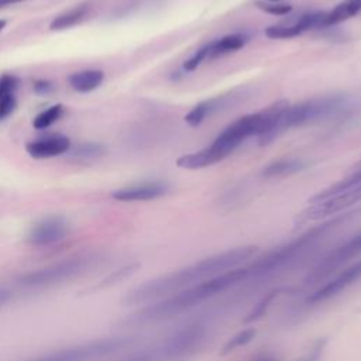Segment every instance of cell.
<instances>
[{"label":"cell","mask_w":361,"mask_h":361,"mask_svg":"<svg viewBox=\"0 0 361 361\" xmlns=\"http://www.w3.org/2000/svg\"><path fill=\"white\" fill-rule=\"evenodd\" d=\"M257 255V245H240L207 255L189 265L180 267L175 271L162 274L137 285L126 293L123 303L147 305L168 298L228 269L244 265Z\"/></svg>","instance_id":"obj_1"},{"label":"cell","mask_w":361,"mask_h":361,"mask_svg":"<svg viewBox=\"0 0 361 361\" xmlns=\"http://www.w3.org/2000/svg\"><path fill=\"white\" fill-rule=\"evenodd\" d=\"M250 261L237 268L228 269L210 279L186 288L168 298L142 305L138 310L124 317L120 324L123 327H145L171 320L180 316L206 302H210L228 290H235L245 285L250 279Z\"/></svg>","instance_id":"obj_2"},{"label":"cell","mask_w":361,"mask_h":361,"mask_svg":"<svg viewBox=\"0 0 361 361\" xmlns=\"http://www.w3.org/2000/svg\"><path fill=\"white\" fill-rule=\"evenodd\" d=\"M289 103L286 100H278L259 111L243 116L228 124L214 141L196 152L185 154L178 158L176 165L183 169H202L228 157L244 140L257 135L258 138L272 130L281 113Z\"/></svg>","instance_id":"obj_3"},{"label":"cell","mask_w":361,"mask_h":361,"mask_svg":"<svg viewBox=\"0 0 361 361\" xmlns=\"http://www.w3.org/2000/svg\"><path fill=\"white\" fill-rule=\"evenodd\" d=\"M345 106H347V99L341 94L320 96V97H313V99L300 102L293 106L288 104L286 109L278 117L272 130L265 135L259 137L258 140L261 144L271 142L274 138H276L283 131L292 127L303 126L316 120H323V118L336 116Z\"/></svg>","instance_id":"obj_4"},{"label":"cell","mask_w":361,"mask_h":361,"mask_svg":"<svg viewBox=\"0 0 361 361\" xmlns=\"http://www.w3.org/2000/svg\"><path fill=\"white\" fill-rule=\"evenodd\" d=\"M137 343L138 337L135 336L104 337L45 353L27 361H97L113 354L130 350L137 345Z\"/></svg>","instance_id":"obj_5"},{"label":"cell","mask_w":361,"mask_h":361,"mask_svg":"<svg viewBox=\"0 0 361 361\" xmlns=\"http://www.w3.org/2000/svg\"><path fill=\"white\" fill-rule=\"evenodd\" d=\"M358 281H361V258L343 267L330 278H327L323 283H320L312 292L303 296L300 300L293 302L292 307L283 316L285 322L288 323V320L290 319L298 320L299 317H302L303 313L309 312L314 306L329 302L330 299L343 293Z\"/></svg>","instance_id":"obj_6"},{"label":"cell","mask_w":361,"mask_h":361,"mask_svg":"<svg viewBox=\"0 0 361 361\" xmlns=\"http://www.w3.org/2000/svg\"><path fill=\"white\" fill-rule=\"evenodd\" d=\"M99 258L94 255H79L30 271L20 276L18 285L27 289H41L75 279L96 268Z\"/></svg>","instance_id":"obj_7"},{"label":"cell","mask_w":361,"mask_h":361,"mask_svg":"<svg viewBox=\"0 0 361 361\" xmlns=\"http://www.w3.org/2000/svg\"><path fill=\"white\" fill-rule=\"evenodd\" d=\"M361 255V231L345 240L344 243L334 247L326 255H323L307 272L303 279V285L310 288L319 286L333 274H336L343 267L348 265L353 259Z\"/></svg>","instance_id":"obj_8"},{"label":"cell","mask_w":361,"mask_h":361,"mask_svg":"<svg viewBox=\"0 0 361 361\" xmlns=\"http://www.w3.org/2000/svg\"><path fill=\"white\" fill-rule=\"evenodd\" d=\"M358 202H361V183L322 197L312 196L309 199V206L298 214L296 223L303 224L313 220H324L347 210Z\"/></svg>","instance_id":"obj_9"},{"label":"cell","mask_w":361,"mask_h":361,"mask_svg":"<svg viewBox=\"0 0 361 361\" xmlns=\"http://www.w3.org/2000/svg\"><path fill=\"white\" fill-rule=\"evenodd\" d=\"M69 234V223L62 216H47L32 224L27 234V241L31 245L42 247L55 244Z\"/></svg>","instance_id":"obj_10"},{"label":"cell","mask_w":361,"mask_h":361,"mask_svg":"<svg viewBox=\"0 0 361 361\" xmlns=\"http://www.w3.org/2000/svg\"><path fill=\"white\" fill-rule=\"evenodd\" d=\"M326 11H312L300 16L295 23L292 24H283V25H271L265 28V35L268 38L274 39H282V38H292L298 37L306 31L314 30V28H323Z\"/></svg>","instance_id":"obj_11"},{"label":"cell","mask_w":361,"mask_h":361,"mask_svg":"<svg viewBox=\"0 0 361 361\" xmlns=\"http://www.w3.org/2000/svg\"><path fill=\"white\" fill-rule=\"evenodd\" d=\"M169 192V185L161 180L141 182L120 188L111 193V197L118 202H148L165 196Z\"/></svg>","instance_id":"obj_12"},{"label":"cell","mask_w":361,"mask_h":361,"mask_svg":"<svg viewBox=\"0 0 361 361\" xmlns=\"http://www.w3.org/2000/svg\"><path fill=\"white\" fill-rule=\"evenodd\" d=\"M71 148V140L61 134L47 135L38 140H34L25 145V149L30 157L35 159H45L62 155Z\"/></svg>","instance_id":"obj_13"},{"label":"cell","mask_w":361,"mask_h":361,"mask_svg":"<svg viewBox=\"0 0 361 361\" xmlns=\"http://www.w3.org/2000/svg\"><path fill=\"white\" fill-rule=\"evenodd\" d=\"M238 94H221V96H216L207 100H203L200 103H197L186 116H185V121L190 126V127H197L200 126L209 116H212L213 113L221 110L223 107L228 106L230 103H233L234 99H237Z\"/></svg>","instance_id":"obj_14"},{"label":"cell","mask_w":361,"mask_h":361,"mask_svg":"<svg viewBox=\"0 0 361 361\" xmlns=\"http://www.w3.org/2000/svg\"><path fill=\"white\" fill-rule=\"evenodd\" d=\"M248 42V37L244 32H233L227 34L219 39H214L209 44H206V54L207 59H213L234 51L241 49Z\"/></svg>","instance_id":"obj_15"},{"label":"cell","mask_w":361,"mask_h":361,"mask_svg":"<svg viewBox=\"0 0 361 361\" xmlns=\"http://www.w3.org/2000/svg\"><path fill=\"white\" fill-rule=\"evenodd\" d=\"M103 79H104V73L103 71H99V69H86V71L73 72L68 78L71 87L80 93L94 90L102 85Z\"/></svg>","instance_id":"obj_16"},{"label":"cell","mask_w":361,"mask_h":361,"mask_svg":"<svg viewBox=\"0 0 361 361\" xmlns=\"http://www.w3.org/2000/svg\"><path fill=\"white\" fill-rule=\"evenodd\" d=\"M360 10H361V0H343L333 10L326 11L323 28L337 25V24L354 17L355 14H358Z\"/></svg>","instance_id":"obj_17"},{"label":"cell","mask_w":361,"mask_h":361,"mask_svg":"<svg viewBox=\"0 0 361 361\" xmlns=\"http://www.w3.org/2000/svg\"><path fill=\"white\" fill-rule=\"evenodd\" d=\"M290 289L289 288H275L269 292H267L252 307L251 310L245 314V317L243 319V323L248 324V323H254V322H258L259 319H262L268 310L272 307V305L275 303V300L283 295V293H288Z\"/></svg>","instance_id":"obj_18"},{"label":"cell","mask_w":361,"mask_h":361,"mask_svg":"<svg viewBox=\"0 0 361 361\" xmlns=\"http://www.w3.org/2000/svg\"><path fill=\"white\" fill-rule=\"evenodd\" d=\"M87 11H89V7H87L86 4L73 7V8H71L69 11H65V13L56 16V17L51 21L49 30H52V31H61V30L71 28V27L76 25L78 23H80V21L86 17Z\"/></svg>","instance_id":"obj_19"},{"label":"cell","mask_w":361,"mask_h":361,"mask_svg":"<svg viewBox=\"0 0 361 361\" xmlns=\"http://www.w3.org/2000/svg\"><path fill=\"white\" fill-rule=\"evenodd\" d=\"M117 361H168L161 341H155L142 348L134 350Z\"/></svg>","instance_id":"obj_20"},{"label":"cell","mask_w":361,"mask_h":361,"mask_svg":"<svg viewBox=\"0 0 361 361\" xmlns=\"http://www.w3.org/2000/svg\"><path fill=\"white\" fill-rule=\"evenodd\" d=\"M138 268H140L138 262H131V264L123 265V267L117 268L116 271L110 272L109 275H106L103 279H100L93 288L89 289V292H94V290H100V289H106L113 285H117V283L123 282L124 279L130 278L133 274H135L138 271Z\"/></svg>","instance_id":"obj_21"},{"label":"cell","mask_w":361,"mask_h":361,"mask_svg":"<svg viewBox=\"0 0 361 361\" xmlns=\"http://www.w3.org/2000/svg\"><path fill=\"white\" fill-rule=\"evenodd\" d=\"M306 162L299 161V159H281L271 162L268 166L264 168L262 173L268 178L272 176H286V175H293L303 168H306Z\"/></svg>","instance_id":"obj_22"},{"label":"cell","mask_w":361,"mask_h":361,"mask_svg":"<svg viewBox=\"0 0 361 361\" xmlns=\"http://www.w3.org/2000/svg\"><path fill=\"white\" fill-rule=\"evenodd\" d=\"M257 334V330L254 327H247V329H243L240 331H237L235 334H233L221 347L220 350V354L221 355H227V354H231L233 351L247 345L248 343H251L254 340Z\"/></svg>","instance_id":"obj_23"},{"label":"cell","mask_w":361,"mask_h":361,"mask_svg":"<svg viewBox=\"0 0 361 361\" xmlns=\"http://www.w3.org/2000/svg\"><path fill=\"white\" fill-rule=\"evenodd\" d=\"M360 183H361V161L357 162L351 168L350 173L345 178L336 182L334 185H330L327 189L319 192L317 195H314V197H322V196H326V195H330V193H334V192H338V190H344L347 188H351V186L360 185Z\"/></svg>","instance_id":"obj_24"},{"label":"cell","mask_w":361,"mask_h":361,"mask_svg":"<svg viewBox=\"0 0 361 361\" xmlns=\"http://www.w3.org/2000/svg\"><path fill=\"white\" fill-rule=\"evenodd\" d=\"M63 113V106L62 104H54L51 107H48L47 110L41 111L32 121L34 128L37 130H44L48 128L49 126H52L56 120H59V117Z\"/></svg>","instance_id":"obj_25"},{"label":"cell","mask_w":361,"mask_h":361,"mask_svg":"<svg viewBox=\"0 0 361 361\" xmlns=\"http://www.w3.org/2000/svg\"><path fill=\"white\" fill-rule=\"evenodd\" d=\"M327 337H319L316 338L306 350L302 355H299L298 358H295L293 361H322L326 348H327Z\"/></svg>","instance_id":"obj_26"},{"label":"cell","mask_w":361,"mask_h":361,"mask_svg":"<svg viewBox=\"0 0 361 361\" xmlns=\"http://www.w3.org/2000/svg\"><path fill=\"white\" fill-rule=\"evenodd\" d=\"M102 152H103L102 145H99L96 142H85L75 148L73 155H76L79 158H93V157H99Z\"/></svg>","instance_id":"obj_27"},{"label":"cell","mask_w":361,"mask_h":361,"mask_svg":"<svg viewBox=\"0 0 361 361\" xmlns=\"http://www.w3.org/2000/svg\"><path fill=\"white\" fill-rule=\"evenodd\" d=\"M257 6H258L261 10L267 11V13H269V14H275V16H285V14L290 13V10H292V6H289V4L272 3V1H269V3L258 1Z\"/></svg>","instance_id":"obj_28"},{"label":"cell","mask_w":361,"mask_h":361,"mask_svg":"<svg viewBox=\"0 0 361 361\" xmlns=\"http://www.w3.org/2000/svg\"><path fill=\"white\" fill-rule=\"evenodd\" d=\"M18 79L14 75H3L0 76V99L7 94H13L17 89Z\"/></svg>","instance_id":"obj_29"},{"label":"cell","mask_w":361,"mask_h":361,"mask_svg":"<svg viewBox=\"0 0 361 361\" xmlns=\"http://www.w3.org/2000/svg\"><path fill=\"white\" fill-rule=\"evenodd\" d=\"M17 100L14 93L13 94H7L3 99H0V120L7 118L16 109Z\"/></svg>","instance_id":"obj_30"},{"label":"cell","mask_w":361,"mask_h":361,"mask_svg":"<svg viewBox=\"0 0 361 361\" xmlns=\"http://www.w3.org/2000/svg\"><path fill=\"white\" fill-rule=\"evenodd\" d=\"M52 89H54V86H52V83H51L49 80H37V82L34 83V90H35V93H37V94H41V96L51 93Z\"/></svg>","instance_id":"obj_31"},{"label":"cell","mask_w":361,"mask_h":361,"mask_svg":"<svg viewBox=\"0 0 361 361\" xmlns=\"http://www.w3.org/2000/svg\"><path fill=\"white\" fill-rule=\"evenodd\" d=\"M13 299V292L7 288H0V307L7 305Z\"/></svg>","instance_id":"obj_32"},{"label":"cell","mask_w":361,"mask_h":361,"mask_svg":"<svg viewBox=\"0 0 361 361\" xmlns=\"http://www.w3.org/2000/svg\"><path fill=\"white\" fill-rule=\"evenodd\" d=\"M251 361H279V360L271 354H259V355L254 357Z\"/></svg>","instance_id":"obj_33"},{"label":"cell","mask_w":361,"mask_h":361,"mask_svg":"<svg viewBox=\"0 0 361 361\" xmlns=\"http://www.w3.org/2000/svg\"><path fill=\"white\" fill-rule=\"evenodd\" d=\"M23 0H0V8L4 7V6H8V4H14V3H20Z\"/></svg>","instance_id":"obj_34"},{"label":"cell","mask_w":361,"mask_h":361,"mask_svg":"<svg viewBox=\"0 0 361 361\" xmlns=\"http://www.w3.org/2000/svg\"><path fill=\"white\" fill-rule=\"evenodd\" d=\"M6 24H7V23H6V20H0V31L6 27Z\"/></svg>","instance_id":"obj_35"},{"label":"cell","mask_w":361,"mask_h":361,"mask_svg":"<svg viewBox=\"0 0 361 361\" xmlns=\"http://www.w3.org/2000/svg\"><path fill=\"white\" fill-rule=\"evenodd\" d=\"M269 1H272V3H278L279 0H269Z\"/></svg>","instance_id":"obj_36"}]
</instances>
